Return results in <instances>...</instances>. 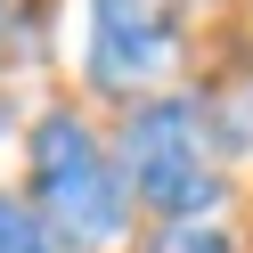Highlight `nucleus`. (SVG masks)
<instances>
[{
    "mask_svg": "<svg viewBox=\"0 0 253 253\" xmlns=\"http://www.w3.org/2000/svg\"><path fill=\"white\" fill-rule=\"evenodd\" d=\"M25 204L66 253H115L131 245V188L115 164V131L90 123V106L49 98L25 123Z\"/></svg>",
    "mask_w": 253,
    "mask_h": 253,
    "instance_id": "obj_1",
    "label": "nucleus"
},
{
    "mask_svg": "<svg viewBox=\"0 0 253 253\" xmlns=\"http://www.w3.org/2000/svg\"><path fill=\"white\" fill-rule=\"evenodd\" d=\"M115 164L131 188V212L171 229V220H220L229 204V155L204 115V90H155L123 106L115 123Z\"/></svg>",
    "mask_w": 253,
    "mask_h": 253,
    "instance_id": "obj_2",
    "label": "nucleus"
},
{
    "mask_svg": "<svg viewBox=\"0 0 253 253\" xmlns=\"http://www.w3.org/2000/svg\"><path fill=\"white\" fill-rule=\"evenodd\" d=\"M188 17L196 0H82V90L106 106H139L171 90L188 57Z\"/></svg>",
    "mask_w": 253,
    "mask_h": 253,
    "instance_id": "obj_3",
    "label": "nucleus"
},
{
    "mask_svg": "<svg viewBox=\"0 0 253 253\" xmlns=\"http://www.w3.org/2000/svg\"><path fill=\"white\" fill-rule=\"evenodd\" d=\"M0 253H66L41 229V212L25 204V188H8V180H0Z\"/></svg>",
    "mask_w": 253,
    "mask_h": 253,
    "instance_id": "obj_4",
    "label": "nucleus"
},
{
    "mask_svg": "<svg viewBox=\"0 0 253 253\" xmlns=\"http://www.w3.org/2000/svg\"><path fill=\"white\" fill-rule=\"evenodd\" d=\"M131 253H237V237L220 220H171V229H147Z\"/></svg>",
    "mask_w": 253,
    "mask_h": 253,
    "instance_id": "obj_5",
    "label": "nucleus"
},
{
    "mask_svg": "<svg viewBox=\"0 0 253 253\" xmlns=\"http://www.w3.org/2000/svg\"><path fill=\"white\" fill-rule=\"evenodd\" d=\"M25 8H33V0H0V57L17 49V25H25Z\"/></svg>",
    "mask_w": 253,
    "mask_h": 253,
    "instance_id": "obj_6",
    "label": "nucleus"
}]
</instances>
